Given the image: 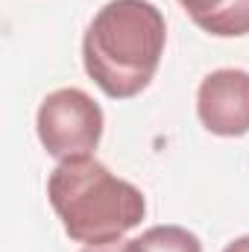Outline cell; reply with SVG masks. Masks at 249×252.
<instances>
[{"instance_id": "1", "label": "cell", "mask_w": 249, "mask_h": 252, "mask_svg": "<svg viewBox=\"0 0 249 252\" xmlns=\"http://www.w3.org/2000/svg\"><path fill=\"white\" fill-rule=\"evenodd\" d=\"M167 44V24L150 0H109L82 35V64L112 100L138 97L156 76Z\"/></svg>"}, {"instance_id": "2", "label": "cell", "mask_w": 249, "mask_h": 252, "mask_svg": "<svg viewBox=\"0 0 249 252\" xmlns=\"http://www.w3.org/2000/svg\"><path fill=\"white\" fill-rule=\"evenodd\" d=\"M47 199L64 235L85 247L121 241L147 214L141 188L115 176L94 156L59 161L47 179Z\"/></svg>"}, {"instance_id": "3", "label": "cell", "mask_w": 249, "mask_h": 252, "mask_svg": "<svg viewBox=\"0 0 249 252\" xmlns=\"http://www.w3.org/2000/svg\"><path fill=\"white\" fill-rule=\"evenodd\" d=\"M35 132L47 156L59 161L91 156L103 138V109L82 88H56L38 106Z\"/></svg>"}, {"instance_id": "4", "label": "cell", "mask_w": 249, "mask_h": 252, "mask_svg": "<svg viewBox=\"0 0 249 252\" xmlns=\"http://www.w3.org/2000/svg\"><path fill=\"white\" fill-rule=\"evenodd\" d=\"M196 115L211 135L241 138L249 132V70H211L196 88Z\"/></svg>"}, {"instance_id": "5", "label": "cell", "mask_w": 249, "mask_h": 252, "mask_svg": "<svg viewBox=\"0 0 249 252\" xmlns=\"http://www.w3.org/2000/svg\"><path fill=\"white\" fill-rule=\"evenodd\" d=\"M187 18L214 38L249 35V0H176Z\"/></svg>"}, {"instance_id": "6", "label": "cell", "mask_w": 249, "mask_h": 252, "mask_svg": "<svg viewBox=\"0 0 249 252\" xmlns=\"http://www.w3.org/2000/svg\"><path fill=\"white\" fill-rule=\"evenodd\" d=\"M138 252H202L199 238L185 226H153L135 238Z\"/></svg>"}, {"instance_id": "7", "label": "cell", "mask_w": 249, "mask_h": 252, "mask_svg": "<svg viewBox=\"0 0 249 252\" xmlns=\"http://www.w3.org/2000/svg\"><path fill=\"white\" fill-rule=\"evenodd\" d=\"M82 252H138V247H135V238L132 241H112V244H103V247H85Z\"/></svg>"}, {"instance_id": "8", "label": "cell", "mask_w": 249, "mask_h": 252, "mask_svg": "<svg viewBox=\"0 0 249 252\" xmlns=\"http://www.w3.org/2000/svg\"><path fill=\"white\" fill-rule=\"evenodd\" d=\"M223 252H249V235L235 238L232 244H226V250H223Z\"/></svg>"}]
</instances>
